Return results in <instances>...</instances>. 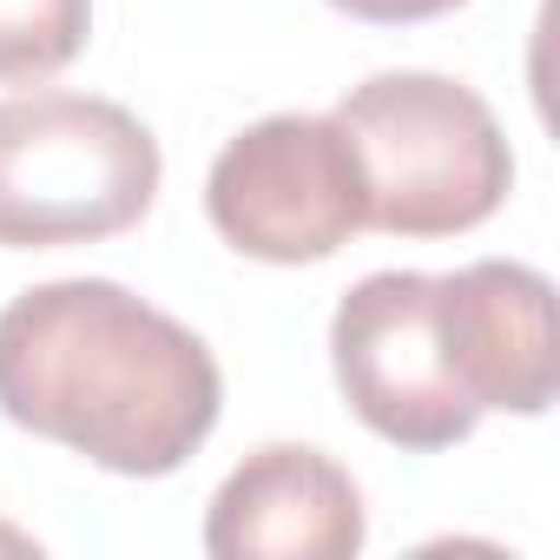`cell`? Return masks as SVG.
<instances>
[{"label": "cell", "mask_w": 560, "mask_h": 560, "mask_svg": "<svg viewBox=\"0 0 560 560\" xmlns=\"http://www.w3.org/2000/svg\"><path fill=\"white\" fill-rule=\"evenodd\" d=\"M218 409L224 376L205 337L113 277L34 284L0 311V416L113 475L185 468Z\"/></svg>", "instance_id": "6da1fadb"}, {"label": "cell", "mask_w": 560, "mask_h": 560, "mask_svg": "<svg viewBox=\"0 0 560 560\" xmlns=\"http://www.w3.org/2000/svg\"><path fill=\"white\" fill-rule=\"evenodd\" d=\"M363 172V224L389 237H455L501 211L514 152L494 106L442 73H376L330 113Z\"/></svg>", "instance_id": "7a4b0ae2"}, {"label": "cell", "mask_w": 560, "mask_h": 560, "mask_svg": "<svg viewBox=\"0 0 560 560\" xmlns=\"http://www.w3.org/2000/svg\"><path fill=\"white\" fill-rule=\"evenodd\" d=\"M159 139L100 93L0 100V244L60 250L132 231L159 198Z\"/></svg>", "instance_id": "3957f363"}, {"label": "cell", "mask_w": 560, "mask_h": 560, "mask_svg": "<svg viewBox=\"0 0 560 560\" xmlns=\"http://www.w3.org/2000/svg\"><path fill=\"white\" fill-rule=\"evenodd\" d=\"M205 211L244 257L317 264L363 231V172L337 119L270 113L211 159Z\"/></svg>", "instance_id": "277c9868"}, {"label": "cell", "mask_w": 560, "mask_h": 560, "mask_svg": "<svg viewBox=\"0 0 560 560\" xmlns=\"http://www.w3.org/2000/svg\"><path fill=\"white\" fill-rule=\"evenodd\" d=\"M330 363L337 389L363 429L396 448L435 455L475 435L481 409L462 389L435 311V277L422 270H376L330 317Z\"/></svg>", "instance_id": "5b68a950"}, {"label": "cell", "mask_w": 560, "mask_h": 560, "mask_svg": "<svg viewBox=\"0 0 560 560\" xmlns=\"http://www.w3.org/2000/svg\"><path fill=\"white\" fill-rule=\"evenodd\" d=\"M435 311L448 337V363L475 409L540 416L560 389V337H553V284L534 264L481 257L435 277Z\"/></svg>", "instance_id": "8992f818"}, {"label": "cell", "mask_w": 560, "mask_h": 560, "mask_svg": "<svg viewBox=\"0 0 560 560\" xmlns=\"http://www.w3.org/2000/svg\"><path fill=\"white\" fill-rule=\"evenodd\" d=\"M363 534V488L343 462L304 442L244 455L205 514L211 560H350Z\"/></svg>", "instance_id": "52a82bcc"}, {"label": "cell", "mask_w": 560, "mask_h": 560, "mask_svg": "<svg viewBox=\"0 0 560 560\" xmlns=\"http://www.w3.org/2000/svg\"><path fill=\"white\" fill-rule=\"evenodd\" d=\"M93 0H0V80H47L80 60Z\"/></svg>", "instance_id": "ba28073f"}, {"label": "cell", "mask_w": 560, "mask_h": 560, "mask_svg": "<svg viewBox=\"0 0 560 560\" xmlns=\"http://www.w3.org/2000/svg\"><path fill=\"white\" fill-rule=\"evenodd\" d=\"M330 8L357 14V21H376V27H409V21H435L462 0H330Z\"/></svg>", "instance_id": "9c48e42d"}, {"label": "cell", "mask_w": 560, "mask_h": 560, "mask_svg": "<svg viewBox=\"0 0 560 560\" xmlns=\"http://www.w3.org/2000/svg\"><path fill=\"white\" fill-rule=\"evenodd\" d=\"M0 547H21V534H0Z\"/></svg>", "instance_id": "30bf717a"}]
</instances>
